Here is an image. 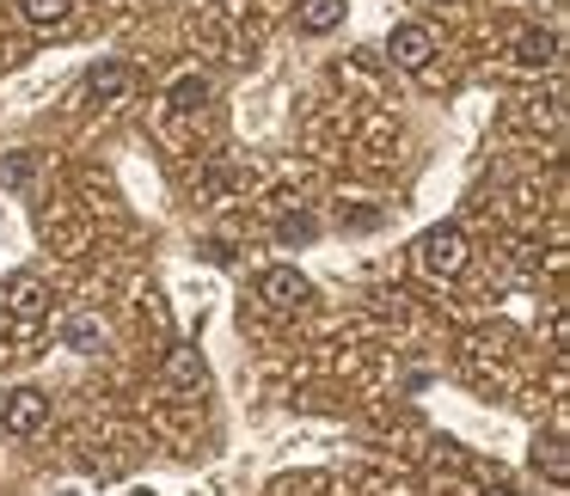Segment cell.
I'll return each mask as SVG.
<instances>
[{"mask_svg": "<svg viewBox=\"0 0 570 496\" xmlns=\"http://www.w3.org/2000/svg\"><path fill=\"white\" fill-rule=\"evenodd\" d=\"M472 264V239H466V227L460 221H442V227H430V234L417 239V270L423 276H460Z\"/></svg>", "mask_w": 570, "mask_h": 496, "instance_id": "6da1fadb", "label": "cell"}, {"mask_svg": "<svg viewBox=\"0 0 570 496\" xmlns=\"http://www.w3.org/2000/svg\"><path fill=\"white\" fill-rule=\"evenodd\" d=\"M386 56H393V68H405V75H430L435 62V31L423 26V19H411V26H393V38H386Z\"/></svg>", "mask_w": 570, "mask_h": 496, "instance_id": "7a4b0ae2", "label": "cell"}, {"mask_svg": "<svg viewBox=\"0 0 570 496\" xmlns=\"http://www.w3.org/2000/svg\"><path fill=\"white\" fill-rule=\"evenodd\" d=\"M0 300H7V313H13V319H43V313H50V282H43L38 270H13L7 276V288H0Z\"/></svg>", "mask_w": 570, "mask_h": 496, "instance_id": "3957f363", "label": "cell"}, {"mask_svg": "<svg viewBox=\"0 0 570 496\" xmlns=\"http://www.w3.org/2000/svg\"><path fill=\"white\" fill-rule=\"evenodd\" d=\"M0 423H7V435H38L43 423H50V398H43L38 386H13L7 405H0Z\"/></svg>", "mask_w": 570, "mask_h": 496, "instance_id": "277c9868", "label": "cell"}, {"mask_svg": "<svg viewBox=\"0 0 570 496\" xmlns=\"http://www.w3.org/2000/svg\"><path fill=\"white\" fill-rule=\"evenodd\" d=\"M258 295L271 300L276 313H295L301 300L313 295V282H307V276L295 270V264H276V270H264V276H258Z\"/></svg>", "mask_w": 570, "mask_h": 496, "instance_id": "5b68a950", "label": "cell"}, {"mask_svg": "<svg viewBox=\"0 0 570 496\" xmlns=\"http://www.w3.org/2000/svg\"><path fill=\"white\" fill-rule=\"evenodd\" d=\"M344 13H350V0H301L295 26L307 31V38H325V31H337V26H344Z\"/></svg>", "mask_w": 570, "mask_h": 496, "instance_id": "8992f818", "label": "cell"}, {"mask_svg": "<svg viewBox=\"0 0 570 496\" xmlns=\"http://www.w3.org/2000/svg\"><path fill=\"white\" fill-rule=\"evenodd\" d=\"M166 380H173V386H185V393H190V386H203V380H209V368H203L197 344H173V349H166Z\"/></svg>", "mask_w": 570, "mask_h": 496, "instance_id": "52a82bcc", "label": "cell"}, {"mask_svg": "<svg viewBox=\"0 0 570 496\" xmlns=\"http://www.w3.org/2000/svg\"><path fill=\"white\" fill-rule=\"evenodd\" d=\"M19 13L38 31H68L75 26V0H19Z\"/></svg>", "mask_w": 570, "mask_h": 496, "instance_id": "ba28073f", "label": "cell"}, {"mask_svg": "<svg viewBox=\"0 0 570 496\" xmlns=\"http://www.w3.org/2000/svg\"><path fill=\"white\" fill-rule=\"evenodd\" d=\"M515 62L521 68H552L558 62V38H552V31H540V26H528L515 38Z\"/></svg>", "mask_w": 570, "mask_h": 496, "instance_id": "9c48e42d", "label": "cell"}, {"mask_svg": "<svg viewBox=\"0 0 570 496\" xmlns=\"http://www.w3.org/2000/svg\"><path fill=\"white\" fill-rule=\"evenodd\" d=\"M124 87H129V68H124V62H99V68L87 75V92H92L99 105H117V99H124Z\"/></svg>", "mask_w": 570, "mask_h": 496, "instance_id": "30bf717a", "label": "cell"}, {"mask_svg": "<svg viewBox=\"0 0 570 496\" xmlns=\"http://www.w3.org/2000/svg\"><path fill=\"white\" fill-rule=\"evenodd\" d=\"M209 75H178L173 80V92H166V105H173V111H203V105H209Z\"/></svg>", "mask_w": 570, "mask_h": 496, "instance_id": "8fae6325", "label": "cell"}, {"mask_svg": "<svg viewBox=\"0 0 570 496\" xmlns=\"http://www.w3.org/2000/svg\"><path fill=\"white\" fill-rule=\"evenodd\" d=\"M62 344L75 349V356H92V349L105 344V325L92 319V313H80V319H68V331H62Z\"/></svg>", "mask_w": 570, "mask_h": 496, "instance_id": "7c38bea8", "label": "cell"}, {"mask_svg": "<svg viewBox=\"0 0 570 496\" xmlns=\"http://www.w3.org/2000/svg\"><path fill=\"white\" fill-rule=\"evenodd\" d=\"M533 466H546V478H552V484H564V478H570L564 442H558V435H546V442H533Z\"/></svg>", "mask_w": 570, "mask_h": 496, "instance_id": "4fadbf2b", "label": "cell"}, {"mask_svg": "<svg viewBox=\"0 0 570 496\" xmlns=\"http://www.w3.org/2000/svg\"><path fill=\"white\" fill-rule=\"evenodd\" d=\"M31 172H38V160H31V153H7V166H0V185H7V190H26Z\"/></svg>", "mask_w": 570, "mask_h": 496, "instance_id": "5bb4252c", "label": "cell"}, {"mask_svg": "<svg viewBox=\"0 0 570 496\" xmlns=\"http://www.w3.org/2000/svg\"><path fill=\"white\" fill-rule=\"evenodd\" d=\"M313 234H320V221H313V215H288V221L276 227V239H283V246H307Z\"/></svg>", "mask_w": 570, "mask_h": 496, "instance_id": "9a60e30c", "label": "cell"}, {"mask_svg": "<svg viewBox=\"0 0 570 496\" xmlns=\"http://www.w3.org/2000/svg\"><path fill=\"white\" fill-rule=\"evenodd\" d=\"M497 496H503V490H497Z\"/></svg>", "mask_w": 570, "mask_h": 496, "instance_id": "2e32d148", "label": "cell"}]
</instances>
